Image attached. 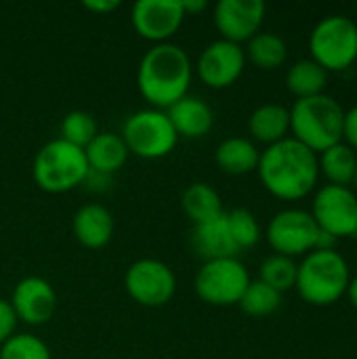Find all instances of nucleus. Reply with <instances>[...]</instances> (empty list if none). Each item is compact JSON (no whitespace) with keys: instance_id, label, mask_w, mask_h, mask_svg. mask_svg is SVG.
<instances>
[{"instance_id":"1","label":"nucleus","mask_w":357,"mask_h":359,"mask_svg":"<svg viewBox=\"0 0 357 359\" xmlns=\"http://www.w3.org/2000/svg\"><path fill=\"white\" fill-rule=\"evenodd\" d=\"M257 172L274 198L297 202L311 196L318 187V154L288 137L261 151Z\"/></svg>"},{"instance_id":"2","label":"nucleus","mask_w":357,"mask_h":359,"mask_svg":"<svg viewBox=\"0 0 357 359\" xmlns=\"http://www.w3.org/2000/svg\"><path fill=\"white\" fill-rule=\"evenodd\" d=\"M194 65L179 44H154L141 59L137 69V86L141 97L154 107L166 111L189 90Z\"/></svg>"},{"instance_id":"3","label":"nucleus","mask_w":357,"mask_h":359,"mask_svg":"<svg viewBox=\"0 0 357 359\" xmlns=\"http://www.w3.org/2000/svg\"><path fill=\"white\" fill-rule=\"evenodd\" d=\"M351 271L347 259L337 250H311L297 265V284L301 299L314 307L339 303L349 288Z\"/></svg>"},{"instance_id":"4","label":"nucleus","mask_w":357,"mask_h":359,"mask_svg":"<svg viewBox=\"0 0 357 359\" xmlns=\"http://www.w3.org/2000/svg\"><path fill=\"white\" fill-rule=\"evenodd\" d=\"M288 111L292 139L314 154H322L343 141L345 109L335 97L324 93L309 99H297Z\"/></svg>"},{"instance_id":"5","label":"nucleus","mask_w":357,"mask_h":359,"mask_svg":"<svg viewBox=\"0 0 357 359\" xmlns=\"http://www.w3.org/2000/svg\"><path fill=\"white\" fill-rule=\"evenodd\" d=\"M32 175L42 191L65 194L82 185L88 179L90 168L84 149L74 147L63 139H53L36 154Z\"/></svg>"},{"instance_id":"6","label":"nucleus","mask_w":357,"mask_h":359,"mask_svg":"<svg viewBox=\"0 0 357 359\" xmlns=\"http://www.w3.org/2000/svg\"><path fill=\"white\" fill-rule=\"evenodd\" d=\"M309 53L328 74L345 72L357 61V23L345 15L324 17L311 29Z\"/></svg>"},{"instance_id":"7","label":"nucleus","mask_w":357,"mask_h":359,"mask_svg":"<svg viewBox=\"0 0 357 359\" xmlns=\"http://www.w3.org/2000/svg\"><path fill=\"white\" fill-rule=\"evenodd\" d=\"M120 137L128 154H135L143 160L166 158L179 141L166 111L154 107L128 116Z\"/></svg>"},{"instance_id":"8","label":"nucleus","mask_w":357,"mask_h":359,"mask_svg":"<svg viewBox=\"0 0 357 359\" xmlns=\"http://www.w3.org/2000/svg\"><path fill=\"white\" fill-rule=\"evenodd\" d=\"M248 269L236 259L206 261L196 273L194 288L200 301L213 307L238 305L250 284Z\"/></svg>"},{"instance_id":"9","label":"nucleus","mask_w":357,"mask_h":359,"mask_svg":"<svg viewBox=\"0 0 357 359\" xmlns=\"http://www.w3.org/2000/svg\"><path fill=\"white\" fill-rule=\"evenodd\" d=\"M318 233H320V227L316 225L309 210L284 208L271 217L265 238L274 255L295 259V257H305L311 250H316Z\"/></svg>"},{"instance_id":"10","label":"nucleus","mask_w":357,"mask_h":359,"mask_svg":"<svg viewBox=\"0 0 357 359\" xmlns=\"http://www.w3.org/2000/svg\"><path fill=\"white\" fill-rule=\"evenodd\" d=\"M124 288L128 297L143 307H164L177 292V276L158 259H139L128 265Z\"/></svg>"},{"instance_id":"11","label":"nucleus","mask_w":357,"mask_h":359,"mask_svg":"<svg viewBox=\"0 0 357 359\" xmlns=\"http://www.w3.org/2000/svg\"><path fill=\"white\" fill-rule=\"evenodd\" d=\"M311 217L332 238H357V196L351 187L324 185L316 189Z\"/></svg>"},{"instance_id":"12","label":"nucleus","mask_w":357,"mask_h":359,"mask_svg":"<svg viewBox=\"0 0 357 359\" xmlns=\"http://www.w3.org/2000/svg\"><path fill=\"white\" fill-rule=\"evenodd\" d=\"M183 21L185 13L181 0H139L130 8L135 32L154 44L170 42Z\"/></svg>"},{"instance_id":"13","label":"nucleus","mask_w":357,"mask_h":359,"mask_svg":"<svg viewBox=\"0 0 357 359\" xmlns=\"http://www.w3.org/2000/svg\"><path fill=\"white\" fill-rule=\"evenodd\" d=\"M246 67V55L242 44H234L229 40L210 42L198 57L196 72L200 80L210 88H227L238 82Z\"/></svg>"},{"instance_id":"14","label":"nucleus","mask_w":357,"mask_h":359,"mask_svg":"<svg viewBox=\"0 0 357 359\" xmlns=\"http://www.w3.org/2000/svg\"><path fill=\"white\" fill-rule=\"evenodd\" d=\"M265 11L263 0H221L215 4L213 19L223 40L242 44L261 32Z\"/></svg>"},{"instance_id":"15","label":"nucleus","mask_w":357,"mask_h":359,"mask_svg":"<svg viewBox=\"0 0 357 359\" xmlns=\"http://www.w3.org/2000/svg\"><path fill=\"white\" fill-rule=\"evenodd\" d=\"M8 303L19 322L29 326H42L55 316L57 294L44 278L29 276L17 282Z\"/></svg>"},{"instance_id":"16","label":"nucleus","mask_w":357,"mask_h":359,"mask_svg":"<svg viewBox=\"0 0 357 359\" xmlns=\"http://www.w3.org/2000/svg\"><path fill=\"white\" fill-rule=\"evenodd\" d=\"M189 242H191V250L196 252V257H200L204 263L219 261V259H236L240 252V248L236 246L229 233L225 212L210 221L194 225Z\"/></svg>"},{"instance_id":"17","label":"nucleus","mask_w":357,"mask_h":359,"mask_svg":"<svg viewBox=\"0 0 357 359\" xmlns=\"http://www.w3.org/2000/svg\"><path fill=\"white\" fill-rule=\"evenodd\" d=\"M166 116L177 137H187V139H200L208 135L215 124V114L210 105L200 97H191V95H185L175 105H170L166 109Z\"/></svg>"},{"instance_id":"18","label":"nucleus","mask_w":357,"mask_h":359,"mask_svg":"<svg viewBox=\"0 0 357 359\" xmlns=\"http://www.w3.org/2000/svg\"><path fill=\"white\" fill-rule=\"evenodd\" d=\"M76 240L90 250L103 248L112 242L114 236V217L101 204H84L78 208L72 221Z\"/></svg>"},{"instance_id":"19","label":"nucleus","mask_w":357,"mask_h":359,"mask_svg":"<svg viewBox=\"0 0 357 359\" xmlns=\"http://www.w3.org/2000/svg\"><path fill=\"white\" fill-rule=\"evenodd\" d=\"M86 162L90 172H97L101 177H109L118 172L126 160H128V149L122 141L120 135L116 133H99L84 149Z\"/></svg>"},{"instance_id":"20","label":"nucleus","mask_w":357,"mask_h":359,"mask_svg":"<svg viewBox=\"0 0 357 359\" xmlns=\"http://www.w3.org/2000/svg\"><path fill=\"white\" fill-rule=\"evenodd\" d=\"M248 133L255 141L263 145H276L288 139L290 133V111L280 103L259 105L248 118Z\"/></svg>"},{"instance_id":"21","label":"nucleus","mask_w":357,"mask_h":359,"mask_svg":"<svg viewBox=\"0 0 357 359\" xmlns=\"http://www.w3.org/2000/svg\"><path fill=\"white\" fill-rule=\"evenodd\" d=\"M261 151L255 145V141L246 137H229L219 143L215 151V162L217 166L234 177H242L248 172H255L259 166Z\"/></svg>"},{"instance_id":"22","label":"nucleus","mask_w":357,"mask_h":359,"mask_svg":"<svg viewBox=\"0 0 357 359\" xmlns=\"http://www.w3.org/2000/svg\"><path fill=\"white\" fill-rule=\"evenodd\" d=\"M318 166H320V175L328 181V185L349 187L353 185L356 179L357 154L341 141L328 147L326 151L318 154Z\"/></svg>"},{"instance_id":"23","label":"nucleus","mask_w":357,"mask_h":359,"mask_svg":"<svg viewBox=\"0 0 357 359\" xmlns=\"http://www.w3.org/2000/svg\"><path fill=\"white\" fill-rule=\"evenodd\" d=\"M328 84V72L318 65L314 59H301L288 67L286 74V88L297 99H309L324 95V88Z\"/></svg>"},{"instance_id":"24","label":"nucleus","mask_w":357,"mask_h":359,"mask_svg":"<svg viewBox=\"0 0 357 359\" xmlns=\"http://www.w3.org/2000/svg\"><path fill=\"white\" fill-rule=\"evenodd\" d=\"M246 61H250L255 67L271 72L278 69L280 65H284L286 57H288V46L284 42V38H280L274 32H259L257 36H252L246 42L244 48Z\"/></svg>"},{"instance_id":"25","label":"nucleus","mask_w":357,"mask_h":359,"mask_svg":"<svg viewBox=\"0 0 357 359\" xmlns=\"http://www.w3.org/2000/svg\"><path fill=\"white\" fill-rule=\"evenodd\" d=\"M181 206L194 225L223 215V200H221L219 191L208 183H191L183 191Z\"/></svg>"},{"instance_id":"26","label":"nucleus","mask_w":357,"mask_h":359,"mask_svg":"<svg viewBox=\"0 0 357 359\" xmlns=\"http://www.w3.org/2000/svg\"><path fill=\"white\" fill-rule=\"evenodd\" d=\"M240 309L250 318H267L276 313L282 305V294L263 284L261 280H255L248 284L246 292L240 299Z\"/></svg>"},{"instance_id":"27","label":"nucleus","mask_w":357,"mask_h":359,"mask_svg":"<svg viewBox=\"0 0 357 359\" xmlns=\"http://www.w3.org/2000/svg\"><path fill=\"white\" fill-rule=\"evenodd\" d=\"M259 280L274 288L276 292L284 294L286 290L295 288L297 284V263L295 259L282 257V255H271L267 257L261 267H259Z\"/></svg>"},{"instance_id":"28","label":"nucleus","mask_w":357,"mask_h":359,"mask_svg":"<svg viewBox=\"0 0 357 359\" xmlns=\"http://www.w3.org/2000/svg\"><path fill=\"white\" fill-rule=\"evenodd\" d=\"M59 133H61L59 139L67 141L74 147L86 149V145L99 135V128H97L95 118L88 111L74 109V111H69V114L63 116L61 126H59Z\"/></svg>"},{"instance_id":"29","label":"nucleus","mask_w":357,"mask_h":359,"mask_svg":"<svg viewBox=\"0 0 357 359\" xmlns=\"http://www.w3.org/2000/svg\"><path fill=\"white\" fill-rule=\"evenodd\" d=\"M227 217V225H229V233L236 242V246L240 250L244 248H252L259 244L261 240V225L257 221V217L246 210V208H234L231 212H225Z\"/></svg>"},{"instance_id":"30","label":"nucleus","mask_w":357,"mask_h":359,"mask_svg":"<svg viewBox=\"0 0 357 359\" xmlns=\"http://www.w3.org/2000/svg\"><path fill=\"white\" fill-rule=\"evenodd\" d=\"M0 359H53V355L42 339L19 332L0 345Z\"/></svg>"},{"instance_id":"31","label":"nucleus","mask_w":357,"mask_h":359,"mask_svg":"<svg viewBox=\"0 0 357 359\" xmlns=\"http://www.w3.org/2000/svg\"><path fill=\"white\" fill-rule=\"evenodd\" d=\"M17 316L6 299H0V345H4L13 334H17Z\"/></svg>"},{"instance_id":"32","label":"nucleus","mask_w":357,"mask_h":359,"mask_svg":"<svg viewBox=\"0 0 357 359\" xmlns=\"http://www.w3.org/2000/svg\"><path fill=\"white\" fill-rule=\"evenodd\" d=\"M343 143L357 151V103L345 111L343 120Z\"/></svg>"},{"instance_id":"33","label":"nucleus","mask_w":357,"mask_h":359,"mask_svg":"<svg viewBox=\"0 0 357 359\" xmlns=\"http://www.w3.org/2000/svg\"><path fill=\"white\" fill-rule=\"evenodd\" d=\"M82 6L90 13L107 15V13H114L120 6V2L118 0H86V2H82Z\"/></svg>"},{"instance_id":"34","label":"nucleus","mask_w":357,"mask_h":359,"mask_svg":"<svg viewBox=\"0 0 357 359\" xmlns=\"http://www.w3.org/2000/svg\"><path fill=\"white\" fill-rule=\"evenodd\" d=\"M181 4H183L185 17L187 15H198V13H202V11L208 8V2L206 0H181Z\"/></svg>"},{"instance_id":"35","label":"nucleus","mask_w":357,"mask_h":359,"mask_svg":"<svg viewBox=\"0 0 357 359\" xmlns=\"http://www.w3.org/2000/svg\"><path fill=\"white\" fill-rule=\"evenodd\" d=\"M347 297H349V303H351V305L357 309V276L356 278H351V282H349Z\"/></svg>"},{"instance_id":"36","label":"nucleus","mask_w":357,"mask_h":359,"mask_svg":"<svg viewBox=\"0 0 357 359\" xmlns=\"http://www.w3.org/2000/svg\"><path fill=\"white\" fill-rule=\"evenodd\" d=\"M353 185H356V189H357V168H356V179H353Z\"/></svg>"}]
</instances>
